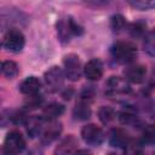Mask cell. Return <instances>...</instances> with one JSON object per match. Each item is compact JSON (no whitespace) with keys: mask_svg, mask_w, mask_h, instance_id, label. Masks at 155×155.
Segmentation results:
<instances>
[{"mask_svg":"<svg viewBox=\"0 0 155 155\" xmlns=\"http://www.w3.org/2000/svg\"><path fill=\"white\" fill-rule=\"evenodd\" d=\"M64 75H65L64 71L59 67L53 65L45 73L44 79H45L47 87L54 92V91H58L62 88L63 82H64Z\"/></svg>","mask_w":155,"mask_h":155,"instance_id":"52a82bcc","label":"cell"},{"mask_svg":"<svg viewBox=\"0 0 155 155\" xmlns=\"http://www.w3.org/2000/svg\"><path fill=\"white\" fill-rule=\"evenodd\" d=\"M84 74L88 80H99L103 75V63L98 58L90 59L84 67Z\"/></svg>","mask_w":155,"mask_h":155,"instance_id":"30bf717a","label":"cell"},{"mask_svg":"<svg viewBox=\"0 0 155 155\" xmlns=\"http://www.w3.org/2000/svg\"><path fill=\"white\" fill-rule=\"evenodd\" d=\"M107 94L109 96H117V94H126L130 92V85L126 79H122L120 76H111L107 84Z\"/></svg>","mask_w":155,"mask_h":155,"instance_id":"ba28073f","label":"cell"},{"mask_svg":"<svg viewBox=\"0 0 155 155\" xmlns=\"http://www.w3.org/2000/svg\"><path fill=\"white\" fill-rule=\"evenodd\" d=\"M2 46L10 52L18 53L24 47V36L17 29H8L2 39Z\"/></svg>","mask_w":155,"mask_h":155,"instance_id":"3957f363","label":"cell"},{"mask_svg":"<svg viewBox=\"0 0 155 155\" xmlns=\"http://www.w3.org/2000/svg\"><path fill=\"white\" fill-rule=\"evenodd\" d=\"M128 4L139 11H148L155 8V0H128Z\"/></svg>","mask_w":155,"mask_h":155,"instance_id":"ffe728a7","label":"cell"},{"mask_svg":"<svg viewBox=\"0 0 155 155\" xmlns=\"http://www.w3.org/2000/svg\"><path fill=\"white\" fill-rule=\"evenodd\" d=\"M78 145V140L73 137V136H68L67 138H64L59 145L56 149V154H68V153H73L75 151V148Z\"/></svg>","mask_w":155,"mask_h":155,"instance_id":"e0dca14e","label":"cell"},{"mask_svg":"<svg viewBox=\"0 0 155 155\" xmlns=\"http://www.w3.org/2000/svg\"><path fill=\"white\" fill-rule=\"evenodd\" d=\"M82 1L91 7H103L110 2V0H82Z\"/></svg>","mask_w":155,"mask_h":155,"instance_id":"83f0119b","label":"cell"},{"mask_svg":"<svg viewBox=\"0 0 155 155\" xmlns=\"http://www.w3.org/2000/svg\"><path fill=\"white\" fill-rule=\"evenodd\" d=\"M110 53L115 62L120 64H130L137 57V48L130 41H117L111 46Z\"/></svg>","mask_w":155,"mask_h":155,"instance_id":"6da1fadb","label":"cell"},{"mask_svg":"<svg viewBox=\"0 0 155 155\" xmlns=\"http://www.w3.org/2000/svg\"><path fill=\"white\" fill-rule=\"evenodd\" d=\"M41 101H42V98L40 96H38V93L36 94H31V96H29L28 101L25 102V105L28 108H38L41 104Z\"/></svg>","mask_w":155,"mask_h":155,"instance_id":"484cf974","label":"cell"},{"mask_svg":"<svg viewBox=\"0 0 155 155\" xmlns=\"http://www.w3.org/2000/svg\"><path fill=\"white\" fill-rule=\"evenodd\" d=\"M5 154H18L25 148V140L18 131H11L4 140Z\"/></svg>","mask_w":155,"mask_h":155,"instance_id":"8992f818","label":"cell"},{"mask_svg":"<svg viewBox=\"0 0 155 155\" xmlns=\"http://www.w3.org/2000/svg\"><path fill=\"white\" fill-rule=\"evenodd\" d=\"M1 71L7 79H13L18 74V65L12 61H5L1 63Z\"/></svg>","mask_w":155,"mask_h":155,"instance_id":"ac0fdd59","label":"cell"},{"mask_svg":"<svg viewBox=\"0 0 155 155\" xmlns=\"http://www.w3.org/2000/svg\"><path fill=\"white\" fill-rule=\"evenodd\" d=\"M73 116H74L75 120H81V121L87 120L91 116V109H90L87 102L80 101L73 110Z\"/></svg>","mask_w":155,"mask_h":155,"instance_id":"2e32d148","label":"cell"},{"mask_svg":"<svg viewBox=\"0 0 155 155\" xmlns=\"http://www.w3.org/2000/svg\"><path fill=\"white\" fill-rule=\"evenodd\" d=\"M25 128L28 134L34 138L36 136H40L45 125V117L44 116H30L28 117V120L25 121Z\"/></svg>","mask_w":155,"mask_h":155,"instance_id":"4fadbf2b","label":"cell"},{"mask_svg":"<svg viewBox=\"0 0 155 155\" xmlns=\"http://www.w3.org/2000/svg\"><path fill=\"white\" fill-rule=\"evenodd\" d=\"M63 64H64V74L69 80L76 81L80 79L82 68H81L79 56H76L74 53L67 54L63 59Z\"/></svg>","mask_w":155,"mask_h":155,"instance_id":"277c9868","label":"cell"},{"mask_svg":"<svg viewBox=\"0 0 155 155\" xmlns=\"http://www.w3.org/2000/svg\"><path fill=\"white\" fill-rule=\"evenodd\" d=\"M64 111V107L59 103H50L44 108L42 111V116L45 117V120H53L56 117H58L59 115H62Z\"/></svg>","mask_w":155,"mask_h":155,"instance_id":"9a60e30c","label":"cell"},{"mask_svg":"<svg viewBox=\"0 0 155 155\" xmlns=\"http://www.w3.org/2000/svg\"><path fill=\"white\" fill-rule=\"evenodd\" d=\"M143 144H155V125H148L142 134Z\"/></svg>","mask_w":155,"mask_h":155,"instance_id":"cb8c5ba5","label":"cell"},{"mask_svg":"<svg viewBox=\"0 0 155 155\" xmlns=\"http://www.w3.org/2000/svg\"><path fill=\"white\" fill-rule=\"evenodd\" d=\"M110 25H111V29H113L114 33H120V31H122L126 28L127 23H126V19H125L124 16H121V15H114L111 17Z\"/></svg>","mask_w":155,"mask_h":155,"instance_id":"44dd1931","label":"cell"},{"mask_svg":"<svg viewBox=\"0 0 155 155\" xmlns=\"http://www.w3.org/2000/svg\"><path fill=\"white\" fill-rule=\"evenodd\" d=\"M147 76V69L142 64H133L130 65L125 70V79L133 84H140L145 80Z\"/></svg>","mask_w":155,"mask_h":155,"instance_id":"8fae6325","label":"cell"},{"mask_svg":"<svg viewBox=\"0 0 155 155\" xmlns=\"http://www.w3.org/2000/svg\"><path fill=\"white\" fill-rule=\"evenodd\" d=\"M40 81L38 78L35 76H28L27 79H24L21 85H19V90L23 94H27V96H31V94H36L40 90Z\"/></svg>","mask_w":155,"mask_h":155,"instance_id":"5bb4252c","label":"cell"},{"mask_svg":"<svg viewBox=\"0 0 155 155\" xmlns=\"http://www.w3.org/2000/svg\"><path fill=\"white\" fill-rule=\"evenodd\" d=\"M81 137H82L84 142L91 147H98L104 140V133H103L102 128L93 124H88L82 127Z\"/></svg>","mask_w":155,"mask_h":155,"instance_id":"5b68a950","label":"cell"},{"mask_svg":"<svg viewBox=\"0 0 155 155\" xmlns=\"http://www.w3.org/2000/svg\"><path fill=\"white\" fill-rule=\"evenodd\" d=\"M130 142V136L121 128H114L109 134V144L114 148H126Z\"/></svg>","mask_w":155,"mask_h":155,"instance_id":"7c38bea8","label":"cell"},{"mask_svg":"<svg viewBox=\"0 0 155 155\" xmlns=\"http://www.w3.org/2000/svg\"><path fill=\"white\" fill-rule=\"evenodd\" d=\"M98 116H99V120L103 122V124H109L110 121L114 120L115 117V111L113 108L110 107H102L98 111Z\"/></svg>","mask_w":155,"mask_h":155,"instance_id":"603a6c76","label":"cell"},{"mask_svg":"<svg viewBox=\"0 0 155 155\" xmlns=\"http://www.w3.org/2000/svg\"><path fill=\"white\" fill-rule=\"evenodd\" d=\"M145 27H147V24L144 22H134V23L130 24L128 31L133 38H139L145 33Z\"/></svg>","mask_w":155,"mask_h":155,"instance_id":"d4e9b609","label":"cell"},{"mask_svg":"<svg viewBox=\"0 0 155 155\" xmlns=\"http://www.w3.org/2000/svg\"><path fill=\"white\" fill-rule=\"evenodd\" d=\"M119 120L124 125H131V124H133L137 120L136 111L132 108H130V107L128 108H125L124 110H121L119 113Z\"/></svg>","mask_w":155,"mask_h":155,"instance_id":"d6986e66","label":"cell"},{"mask_svg":"<svg viewBox=\"0 0 155 155\" xmlns=\"http://www.w3.org/2000/svg\"><path fill=\"white\" fill-rule=\"evenodd\" d=\"M57 34L62 42H68L73 35H81L82 28L73 18H64L57 22Z\"/></svg>","mask_w":155,"mask_h":155,"instance_id":"7a4b0ae2","label":"cell"},{"mask_svg":"<svg viewBox=\"0 0 155 155\" xmlns=\"http://www.w3.org/2000/svg\"><path fill=\"white\" fill-rule=\"evenodd\" d=\"M94 87L93 86H85V88L82 90V92H81V94H80V98H81V101H85V102H87L88 99H91L93 96H94Z\"/></svg>","mask_w":155,"mask_h":155,"instance_id":"4316f807","label":"cell"},{"mask_svg":"<svg viewBox=\"0 0 155 155\" xmlns=\"http://www.w3.org/2000/svg\"><path fill=\"white\" fill-rule=\"evenodd\" d=\"M61 132H62V124L59 121H57L56 119L48 120V122L46 125H44L42 132L40 134L41 142L44 144H50L54 139L58 138V136L61 134Z\"/></svg>","mask_w":155,"mask_h":155,"instance_id":"9c48e42d","label":"cell"},{"mask_svg":"<svg viewBox=\"0 0 155 155\" xmlns=\"http://www.w3.org/2000/svg\"><path fill=\"white\" fill-rule=\"evenodd\" d=\"M144 50L150 54L155 57V29L149 31L145 35L144 39Z\"/></svg>","mask_w":155,"mask_h":155,"instance_id":"7402d4cb","label":"cell"}]
</instances>
